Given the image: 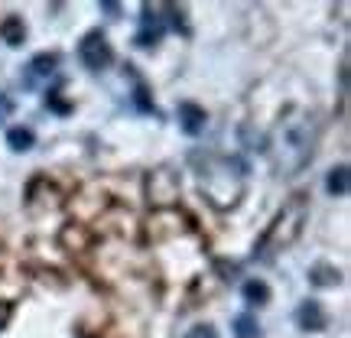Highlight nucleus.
I'll return each mask as SVG.
<instances>
[{"label":"nucleus","mask_w":351,"mask_h":338,"mask_svg":"<svg viewBox=\"0 0 351 338\" xmlns=\"http://www.w3.org/2000/svg\"><path fill=\"white\" fill-rule=\"evenodd\" d=\"M78 59H82V65H85L88 72H104L114 62V49H111V43H108V36L101 29L85 33L82 43H78Z\"/></svg>","instance_id":"1"},{"label":"nucleus","mask_w":351,"mask_h":338,"mask_svg":"<svg viewBox=\"0 0 351 338\" xmlns=\"http://www.w3.org/2000/svg\"><path fill=\"white\" fill-rule=\"evenodd\" d=\"M56 72V56H33L29 59V65H23V72H20V82H23V88H39L46 78Z\"/></svg>","instance_id":"2"},{"label":"nucleus","mask_w":351,"mask_h":338,"mask_svg":"<svg viewBox=\"0 0 351 338\" xmlns=\"http://www.w3.org/2000/svg\"><path fill=\"white\" fill-rule=\"evenodd\" d=\"M166 33V23L160 13H153L150 7H143V16H140V29H137V46L140 49H150L160 43V36Z\"/></svg>","instance_id":"3"},{"label":"nucleus","mask_w":351,"mask_h":338,"mask_svg":"<svg viewBox=\"0 0 351 338\" xmlns=\"http://www.w3.org/2000/svg\"><path fill=\"white\" fill-rule=\"evenodd\" d=\"M179 127L186 130L189 137H199L202 130H205V111L195 108V104H182L179 108Z\"/></svg>","instance_id":"4"},{"label":"nucleus","mask_w":351,"mask_h":338,"mask_svg":"<svg viewBox=\"0 0 351 338\" xmlns=\"http://www.w3.org/2000/svg\"><path fill=\"white\" fill-rule=\"evenodd\" d=\"M7 143H10L13 153H26V150H33L36 137H33L29 127H13V130H7Z\"/></svg>","instance_id":"5"},{"label":"nucleus","mask_w":351,"mask_h":338,"mask_svg":"<svg viewBox=\"0 0 351 338\" xmlns=\"http://www.w3.org/2000/svg\"><path fill=\"white\" fill-rule=\"evenodd\" d=\"M0 33H3V39H7L10 46H20V43H23V36H26L23 20H20V16H10V20H3Z\"/></svg>","instance_id":"6"},{"label":"nucleus","mask_w":351,"mask_h":338,"mask_svg":"<svg viewBox=\"0 0 351 338\" xmlns=\"http://www.w3.org/2000/svg\"><path fill=\"white\" fill-rule=\"evenodd\" d=\"M326 186L332 195H348V166H339V169H332L326 179Z\"/></svg>","instance_id":"7"},{"label":"nucleus","mask_w":351,"mask_h":338,"mask_svg":"<svg viewBox=\"0 0 351 338\" xmlns=\"http://www.w3.org/2000/svg\"><path fill=\"white\" fill-rule=\"evenodd\" d=\"M244 296H247L251 306H263L267 296H270V289H267V283H261V280H247V283H244Z\"/></svg>","instance_id":"8"},{"label":"nucleus","mask_w":351,"mask_h":338,"mask_svg":"<svg viewBox=\"0 0 351 338\" xmlns=\"http://www.w3.org/2000/svg\"><path fill=\"white\" fill-rule=\"evenodd\" d=\"M234 335L238 338H261L257 319H254V315H238V319H234Z\"/></svg>","instance_id":"9"},{"label":"nucleus","mask_w":351,"mask_h":338,"mask_svg":"<svg viewBox=\"0 0 351 338\" xmlns=\"http://www.w3.org/2000/svg\"><path fill=\"white\" fill-rule=\"evenodd\" d=\"M186 338H218V332H215L208 322H202V326H192V328H189Z\"/></svg>","instance_id":"10"},{"label":"nucleus","mask_w":351,"mask_h":338,"mask_svg":"<svg viewBox=\"0 0 351 338\" xmlns=\"http://www.w3.org/2000/svg\"><path fill=\"white\" fill-rule=\"evenodd\" d=\"M10 114H13V98H10V95H3V91H0V124H3V121H7Z\"/></svg>","instance_id":"11"}]
</instances>
